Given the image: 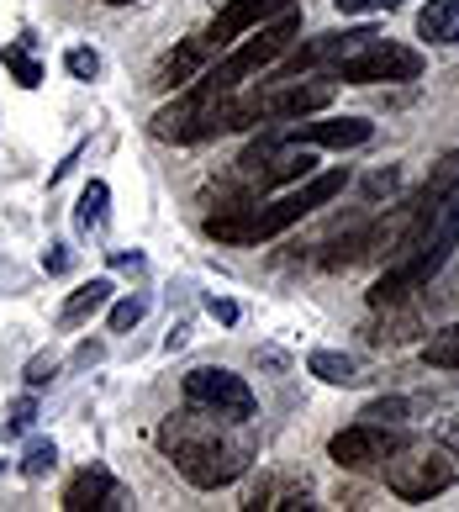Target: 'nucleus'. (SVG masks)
Here are the masks:
<instances>
[{
	"instance_id": "obj_1",
	"label": "nucleus",
	"mask_w": 459,
	"mask_h": 512,
	"mask_svg": "<svg viewBox=\"0 0 459 512\" xmlns=\"http://www.w3.org/2000/svg\"><path fill=\"white\" fill-rule=\"evenodd\" d=\"M159 449L175 460V470L201 486V491H217V486H233L248 465H254V433L238 417H222V412H206L196 402H185V412L164 417L159 423Z\"/></svg>"
},
{
	"instance_id": "obj_2",
	"label": "nucleus",
	"mask_w": 459,
	"mask_h": 512,
	"mask_svg": "<svg viewBox=\"0 0 459 512\" xmlns=\"http://www.w3.org/2000/svg\"><path fill=\"white\" fill-rule=\"evenodd\" d=\"M349 185V169H312L306 180H296V191H285L275 201H243L227 206V212H206V238L227 243V249H254V243H270L280 233H291L301 217H312L317 206H328L333 196H343Z\"/></svg>"
},
{
	"instance_id": "obj_3",
	"label": "nucleus",
	"mask_w": 459,
	"mask_h": 512,
	"mask_svg": "<svg viewBox=\"0 0 459 512\" xmlns=\"http://www.w3.org/2000/svg\"><path fill=\"white\" fill-rule=\"evenodd\" d=\"M454 249H459V180H454L449 201L433 212V222L423 227V238H417L401 259L386 264V275H380L375 291H370V307H391V301H407L417 291H428V280L444 270Z\"/></svg>"
},
{
	"instance_id": "obj_4",
	"label": "nucleus",
	"mask_w": 459,
	"mask_h": 512,
	"mask_svg": "<svg viewBox=\"0 0 459 512\" xmlns=\"http://www.w3.org/2000/svg\"><path fill=\"white\" fill-rule=\"evenodd\" d=\"M296 37H301V11L291 6V11H280L275 22L254 27V32L243 37V43H233V53H227V59L206 64V69L196 74V80H190V90H196V96H206V101L233 96V90H238L243 80H254V74H264L270 64H280L285 53H291Z\"/></svg>"
},
{
	"instance_id": "obj_5",
	"label": "nucleus",
	"mask_w": 459,
	"mask_h": 512,
	"mask_svg": "<svg viewBox=\"0 0 459 512\" xmlns=\"http://www.w3.org/2000/svg\"><path fill=\"white\" fill-rule=\"evenodd\" d=\"M380 470H386V491L401 502H433L438 491L459 481L454 449H433V444H396L380 460Z\"/></svg>"
},
{
	"instance_id": "obj_6",
	"label": "nucleus",
	"mask_w": 459,
	"mask_h": 512,
	"mask_svg": "<svg viewBox=\"0 0 459 512\" xmlns=\"http://www.w3.org/2000/svg\"><path fill=\"white\" fill-rule=\"evenodd\" d=\"M333 74L343 85H407L423 74V53L407 43H391V37H375L343 64H333Z\"/></svg>"
},
{
	"instance_id": "obj_7",
	"label": "nucleus",
	"mask_w": 459,
	"mask_h": 512,
	"mask_svg": "<svg viewBox=\"0 0 459 512\" xmlns=\"http://www.w3.org/2000/svg\"><path fill=\"white\" fill-rule=\"evenodd\" d=\"M338 96V80H312V74H280L264 90H254L259 122H301L312 111H328Z\"/></svg>"
},
{
	"instance_id": "obj_8",
	"label": "nucleus",
	"mask_w": 459,
	"mask_h": 512,
	"mask_svg": "<svg viewBox=\"0 0 459 512\" xmlns=\"http://www.w3.org/2000/svg\"><path fill=\"white\" fill-rule=\"evenodd\" d=\"M185 402H196L206 412H222V417H238V423H254V391H248L243 375L233 370H222V365H201V370H190L185 375Z\"/></svg>"
},
{
	"instance_id": "obj_9",
	"label": "nucleus",
	"mask_w": 459,
	"mask_h": 512,
	"mask_svg": "<svg viewBox=\"0 0 459 512\" xmlns=\"http://www.w3.org/2000/svg\"><path fill=\"white\" fill-rule=\"evenodd\" d=\"M396 444H401V433H396L391 423H370V417H359V423H349V428L333 433L328 454H333L338 470H370V465L386 460Z\"/></svg>"
},
{
	"instance_id": "obj_10",
	"label": "nucleus",
	"mask_w": 459,
	"mask_h": 512,
	"mask_svg": "<svg viewBox=\"0 0 459 512\" xmlns=\"http://www.w3.org/2000/svg\"><path fill=\"white\" fill-rule=\"evenodd\" d=\"M280 11H291V0H227V6L212 16V27H206V37H212V48L227 53L238 43V37H248L254 27L275 22Z\"/></svg>"
},
{
	"instance_id": "obj_11",
	"label": "nucleus",
	"mask_w": 459,
	"mask_h": 512,
	"mask_svg": "<svg viewBox=\"0 0 459 512\" xmlns=\"http://www.w3.org/2000/svg\"><path fill=\"white\" fill-rule=\"evenodd\" d=\"M217 59V48H212V37H206V32H196V37H185V43H175V48H169L164 53V59H159V69H153V90H159V96H169V90H185L190 80H196V74L206 69V64H212Z\"/></svg>"
},
{
	"instance_id": "obj_12",
	"label": "nucleus",
	"mask_w": 459,
	"mask_h": 512,
	"mask_svg": "<svg viewBox=\"0 0 459 512\" xmlns=\"http://www.w3.org/2000/svg\"><path fill=\"white\" fill-rule=\"evenodd\" d=\"M285 143H301V148H359L375 138V122L370 117H333V122H296V127H280Z\"/></svg>"
},
{
	"instance_id": "obj_13",
	"label": "nucleus",
	"mask_w": 459,
	"mask_h": 512,
	"mask_svg": "<svg viewBox=\"0 0 459 512\" xmlns=\"http://www.w3.org/2000/svg\"><path fill=\"white\" fill-rule=\"evenodd\" d=\"M64 507H69V512H111V507H127V486L111 476L106 465H85V470H74V476H69Z\"/></svg>"
},
{
	"instance_id": "obj_14",
	"label": "nucleus",
	"mask_w": 459,
	"mask_h": 512,
	"mask_svg": "<svg viewBox=\"0 0 459 512\" xmlns=\"http://www.w3.org/2000/svg\"><path fill=\"white\" fill-rule=\"evenodd\" d=\"M417 37L438 43V48L459 43V0H428V6L417 11Z\"/></svg>"
},
{
	"instance_id": "obj_15",
	"label": "nucleus",
	"mask_w": 459,
	"mask_h": 512,
	"mask_svg": "<svg viewBox=\"0 0 459 512\" xmlns=\"http://www.w3.org/2000/svg\"><path fill=\"white\" fill-rule=\"evenodd\" d=\"M111 291H117V286H111V280H90V286H80V291H74V296L64 301L59 322H64V328H80V322H90L95 312L106 307V301H111Z\"/></svg>"
},
{
	"instance_id": "obj_16",
	"label": "nucleus",
	"mask_w": 459,
	"mask_h": 512,
	"mask_svg": "<svg viewBox=\"0 0 459 512\" xmlns=\"http://www.w3.org/2000/svg\"><path fill=\"white\" fill-rule=\"evenodd\" d=\"M306 370H312L317 381H328V386H354L359 381V365L349 354H333V349H317L312 359H306Z\"/></svg>"
},
{
	"instance_id": "obj_17",
	"label": "nucleus",
	"mask_w": 459,
	"mask_h": 512,
	"mask_svg": "<svg viewBox=\"0 0 459 512\" xmlns=\"http://www.w3.org/2000/svg\"><path fill=\"white\" fill-rule=\"evenodd\" d=\"M423 365H433V370H459V322H449V328L428 333Z\"/></svg>"
},
{
	"instance_id": "obj_18",
	"label": "nucleus",
	"mask_w": 459,
	"mask_h": 512,
	"mask_svg": "<svg viewBox=\"0 0 459 512\" xmlns=\"http://www.w3.org/2000/svg\"><path fill=\"white\" fill-rule=\"evenodd\" d=\"M106 201H111L106 180H90L85 191H80V206H74V227H80V233H90V227H101V222H106Z\"/></svg>"
},
{
	"instance_id": "obj_19",
	"label": "nucleus",
	"mask_w": 459,
	"mask_h": 512,
	"mask_svg": "<svg viewBox=\"0 0 459 512\" xmlns=\"http://www.w3.org/2000/svg\"><path fill=\"white\" fill-rule=\"evenodd\" d=\"M6 69L16 74V85H27V90L43 85V64L27 53V43H11V48H6Z\"/></svg>"
},
{
	"instance_id": "obj_20",
	"label": "nucleus",
	"mask_w": 459,
	"mask_h": 512,
	"mask_svg": "<svg viewBox=\"0 0 459 512\" xmlns=\"http://www.w3.org/2000/svg\"><path fill=\"white\" fill-rule=\"evenodd\" d=\"M53 465H59V449H53L48 439L27 444V454H22V476H27V481H43V476H48Z\"/></svg>"
},
{
	"instance_id": "obj_21",
	"label": "nucleus",
	"mask_w": 459,
	"mask_h": 512,
	"mask_svg": "<svg viewBox=\"0 0 459 512\" xmlns=\"http://www.w3.org/2000/svg\"><path fill=\"white\" fill-rule=\"evenodd\" d=\"M143 317H148V296H122L117 307H111L106 322H111V333H132Z\"/></svg>"
},
{
	"instance_id": "obj_22",
	"label": "nucleus",
	"mask_w": 459,
	"mask_h": 512,
	"mask_svg": "<svg viewBox=\"0 0 459 512\" xmlns=\"http://www.w3.org/2000/svg\"><path fill=\"white\" fill-rule=\"evenodd\" d=\"M407 412H412L407 396H380V402H370L359 417H370V423H391V428H401V423H407Z\"/></svg>"
},
{
	"instance_id": "obj_23",
	"label": "nucleus",
	"mask_w": 459,
	"mask_h": 512,
	"mask_svg": "<svg viewBox=\"0 0 459 512\" xmlns=\"http://www.w3.org/2000/svg\"><path fill=\"white\" fill-rule=\"evenodd\" d=\"M64 69L74 74V80H101V53H95V48H69L64 53Z\"/></svg>"
},
{
	"instance_id": "obj_24",
	"label": "nucleus",
	"mask_w": 459,
	"mask_h": 512,
	"mask_svg": "<svg viewBox=\"0 0 459 512\" xmlns=\"http://www.w3.org/2000/svg\"><path fill=\"white\" fill-rule=\"evenodd\" d=\"M53 375H59V359H53V354H37L32 365H27V386L37 391V386H48Z\"/></svg>"
},
{
	"instance_id": "obj_25",
	"label": "nucleus",
	"mask_w": 459,
	"mask_h": 512,
	"mask_svg": "<svg viewBox=\"0 0 459 512\" xmlns=\"http://www.w3.org/2000/svg\"><path fill=\"white\" fill-rule=\"evenodd\" d=\"M43 270L48 275H69L74 270V249H69V243H53V249L43 254Z\"/></svg>"
},
{
	"instance_id": "obj_26",
	"label": "nucleus",
	"mask_w": 459,
	"mask_h": 512,
	"mask_svg": "<svg viewBox=\"0 0 459 512\" xmlns=\"http://www.w3.org/2000/svg\"><path fill=\"white\" fill-rule=\"evenodd\" d=\"M333 6H338L343 16H370V11H391V6H401V0H333Z\"/></svg>"
},
{
	"instance_id": "obj_27",
	"label": "nucleus",
	"mask_w": 459,
	"mask_h": 512,
	"mask_svg": "<svg viewBox=\"0 0 459 512\" xmlns=\"http://www.w3.org/2000/svg\"><path fill=\"white\" fill-rule=\"evenodd\" d=\"M32 417H37V402H32V396H22V402L11 407V433H22V428H32Z\"/></svg>"
},
{
	"instance_id": "obj_28",
	"label": "nucleus",
	"mask_w": 459,
	"mask_h": 512,
	"mask_svg": "<svg viewBox=\"0 0 459 512\" xmlns=\"http://www.w3.org/2000/svg\"><path fill=\"white\" fill-rule=\"evenodd\" d=\"M438 444L459 454V412H454V417H444V423H438Z\"/></svg>"
},
{
	"instance_id": "obj_29",
	"label": "nucleus",
	"mask_w": 459,
	"mask_h": 512,
	"mask_svg": "<svg viewBox=\"0 0 459 512\" xmlns=\"http://www.w3.org/2000/svg\"><path fill=\"white\" fill-rule=\"evenodd\" d=\"M206 312H212L217 322H227V328H233V322H238V301H217V296H212V301H206Z\"/></svg>"
},
{
	"instance_id": "obj_30",
	"label": "nucleus",
	"mask_w": 459,
	"mask_h": 512,
	"mask_svg": "<svg viewBox=\"0 0 459 512\" xmlns=\"http://www.w3.org/2000/svg\"><path fill=\"white\" fill-rule=\"evenodd\" d=\"M111 264H117V270H143L138 254H111Z\"/></svg>"
},
{
	"instance_id": "obj_31",
	"label": "nucleus",
	"mask_w": 459,
	"mask_h": 512,
	"mask_svg": "<svg viewBox=\"0 0 459 512\" xmlns=\"http://www.w3.org/2000/svg\"><path fill=\"white\" fill-rule=\"evenodd\" d=\"M74 359H80V365H95V359H101V344H80V354H74Z\"/></svg>"
},
{
	"instance_id": "obj_32",
	"label": "nucleus",
	"mask_w": 459,
	"mask_h": 512,
	"mask_svg": "<svg viewBox=\"0 0 459 512\" xmlns=\"http://www.w3.org/2000/svg\"><path fill=\"white\" fill-rule=\"evenodd\" d=\"M106 6H132V0H106Z\"/></svg>"
}]
</instances>
